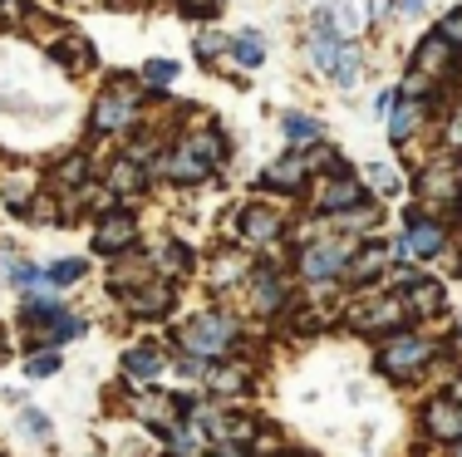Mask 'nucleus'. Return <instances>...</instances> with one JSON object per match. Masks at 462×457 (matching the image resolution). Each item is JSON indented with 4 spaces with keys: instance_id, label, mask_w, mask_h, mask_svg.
Instances as JSON below:
<instances>
[{
    "instance_id": "nucleus-1",
    "label": "nucleus",
    "mask_w": 462,
    "mask_h": 457,
    "mask_svg": "<svg viewBox=\"0 0 462 457\" xmlns=\"http://www.w3.org/2000/svg\"><path fill=\"white\" fill-rule=\"evenodd\" d=\"M310 59L315 69H325L339 89H355L359 84V54L349 50V35H339L325 15H315V40H310Z\"/></svg>"
},
{
    "instance_id": "nucleus-2",
    "label": "nucleus",
    "mask_w": 462,
    "mask_h": 457,
    "mask_svg": "<svg viewBox=\"0 0 462 457\" xmlns=\"http://www.w3.org/2000/svg\"><path fill=\"white\" fill-rule=\"evenodd\" d=\"M231 340H236V320L222 315V310L197 315V320L182 330V350L192 359H202V364H217V359L231 350Z\"/></svg>"
},
{
    "instance_id": "nucleus-3",
    "label": "nucleus",
    "mask_w": 462,
    "mask_h": 457,
    "mask_svg": "<svg viewBox=\"0 0 462 457\" xmlns=\"http://www.w3.org/2000/svg\"><path fill=\"white\" fill-rule=\"evenodd\" d=\"M428 359H433V344L428 340H418V334H393V340H383V350H379V369L389 379H413Z\"/></svg>"
},
{
    "instance_id": "nucleus-4",
    "label": "nucleus",
    "mask_w": 462,
    "mask_h": 457,
    "mask_svg": "<svg viewBox=\"0 0 462 457\" xmlns=\"http://www.w3.org/2000/svg\"><path fill=\"white\" fill-rule=\"evenodd\" d=\"M349 256H355V242H320L300 256V276L305 280H335V276H345Z\"/></svg>"
},
{
    "instance_id": "nucleus-5",
    "label": "nucleus",
    "mask_w": 462,
    "mask_h": 457,
    "mask_svg": "<svg viewBox=\"0 0 462 457\" xmlns=\"http://www.w3.org/2000/svg\"><path fill=\"white\" fill-rule=\"evenodd\" d=\"M134 118H138V99L128 89H108L104 99L94 104V128L98 133H124Z\"/></svg>"
},
{
    "instance_id": "nucleus-6",
    "label": "nucleus",
    "mask_w": 462,
    "mask_h": 457,
    "mask_svg": "<svg viewBox=\"0 0 462 457\" xmlns=\"http://www.w3.org/2000/svg\"><path fill=\"white\" fill-rule=\"evenodd\" d=\"M134 236H138V222H134L128 212H114V216H104V222H98L94 251L118 256V251H128V246H134Z\"/></svg>"
},
{
    "instance_id": "nucleus-7",
    "label": "nucleus",
    "mask_w": 462,
    "mask_h": 457,
    "mask_svg": "<svg viewBox=\"0 0 462 457\" xmlns=\"http://www.w3.org/2000/svg\"><path fill=\"white\" fill-rule=\"evenodd\" d=\"M305 172H310V152H285L281 162H271V168H266V187L300 192L305 187Z\"/></svg>"
},
{
    "instance_id": "nucleus-8",
    "label": "nucleus",
    "mask_w": 462,
    "mask_h": 457,
    "mask_svg": "<svg viewBox=\"0 0 462 457\" xmlns=\"http://www.w3.org/2000/svg\"><path fill=\"white\" fill-rule=\"evenodd\" d=\"M359 202H365V192H359V182H355V178H335V182H325L320 197H315V206H320V212H329V216H335V212H345V216H349Z\"/></svg>"
},
{
    "instance_id": "nucleus-9",
    "label": "nucleus",
    "mask_w": 462,
    "mask_h": 457,
    "mask_svg": "<svg viewBox=\"0 0 462 457\" xmlns=\"http://www.w3.org/2000/svg\"><path fill=\"white\" fill-rule=\"evenodd\" d=\"M124 305L134 315H162V310H172V286L148 276V286H143V290H124Z\"/></svg>"
},
{
    "instance_id": "nucleus-10",
    "label": "nucleus",
    "mask_w": 462,
    "mask_h": 457,
    "mask_svg": "<svg viewBox=\"0 0 462 457\" xmlns=\"http://www.w3.org/2000/svg\"><path fill=\"white\" fill-rule=\"evenodd\" d=\"M423 197H428V202H443V206H453V202L462 197V172L453 168V162H443V168L423 172Z\"/></svg>"
},
{
    "instance_id": "nucleus-11",
    "label": "nucleus",
    "mask_w": 462,
    "mask_h": 457,
    "mask_svg": "<svg viewBox=\"0 0 462 457\" xmlns=\"http://www.w3.org/2000/svg\"><path fill=\"white\" fill-rule=\"evenodd\" d=\"M276 232H281V222H276L271 206H246V212H241V242H246V246L276 242Z\"/></svg>"
},
{
    "instance_id": "nucleus-12",
    "label": "nucleus",
    "mask_w": 462,
    "mask_h": 457,
    "mask_svg": "<svg viewBox=\"0 0 462 457\" xmlns=\"http://www.w3.org/2000/svg\"><path fill=\"white\" fill-rule=\"evenodd\" d=\"M399 246L409 256H438V251H443V226L423 222V216H409V236H403Z\"/></svg>"
},
{
    "instance_id": "nucleus-13",
    "label": "nucleus",
    "mask_w": 462,
    "mask_h": 457,
    "mask_svg": "<svg viewBox=\"0 0 462 457\" xmlns=\"http://www.w3.org/2000/svg\"><path fill=\"white\" fill-rule=\"evenodd\" d=\"M423 423H428V433H433V438H443V443H457L462 438V413H457V404H448V398H433L428 413H423Z\"/></svg>"
},
{
    "instance_id": "nucleus-14",
    "label": "nucleus",
    "mask_w": 462,
    "mask_h": 457,
    "mask_svg": "<svg viewBox=\"0 0 462 457\" xmlns=\"http://www.w3.org/2000/svg\"><path fill=\"white\" fill-rule=\"evenodd\" d=\"M162 178H172V182H202L207 178V158H197L192 148L168 152V158H162Z\"/></svg>"
},
{
    "instance_id": "nucleus-15",
    "label": "nucleus",
    "mask_w": 462,
    "mask_h": 457,
    "mask_svg": "<svg viewBox=\"0 0 462 457\" xmlns=\"http://www.w3.org/2000/svg\"><path fill=\"white\" fill-rule=\"evenodd\" d=\"M399 300H403V310H413V315H433L438 305H443V290H438L433 280H418V276H413L409 286H403Z\"/></svg>"
},
{
    "instance_id": "nucleus-16",
    "label": "nucleus",
    "mask_w": 462,
    "mask_h": 457,
    "mask_svg": "<svg viewBox=\"0 0 462 457\" xmlns=\"http://www.w3.org/2000/svg\"><path fill=\"white\" fill-rule=\"evenodd\" d=\"M383 266H389V251H383V246H365V251H355V256H349L345 276H349V280H374Z\"/></svg>"
},
{
    "instance_id": "nucleus-17",
    "label": "nucleus",
    "mask_w": 462,
    "mask_h": 457,
    "mask_svg": "<svg viewBox=\"0 0 462 457\" xmlns=\"http://www.w3.org/2000/svg\"><path fill=\"white\" fill-rule=\"evenodd\" d=\"M124 369H128L134 379H158L162 369H168V359H162L158 350H128V354H124Z\"/></svg>"
},
{
    "instance_id": "nucleus-18",
    "label": "nucleus",
    "mask_w": 462,
    "mask_h": 457,
    "mask_svg": "<svg viewBox=\"0 0 462 457\" xmlns=\"http://www.w3.org/2000/svg\"><path fill=\"white\" fill-rule=\"evenodd\" d=\"M138 413H143L148 423H158L162 433H172V428H178V408H172V398H168V394H152V398H143V404H138Z\"/></svg>"
},
{
    "instance_id": "nucleus-19",
    "label": "nucleus",
    "mask_w": 462,
    "mask_h": 457,
    "mask_svg": "<svg viewBox=\"0 0 462 457\" xmlns=\"http://www.w3.org/2000/svg\"><path fill=\"white\" fill-rule=\"evenodd\" d=\"M418 118H423V104H413V99L389 108V138H393V143H403V138L413 133V123H418Z\"/></svg>"
},
{
    "instance_id": "nucleus-20",
    "label": "nucleus",
    "mask_w": 462,
    "mask_h": 457,
    "mask_svg": "<svg viewBox=\"0 0 462 457\" xmlns=\"http://www.w3.org/2000/svg\"><path fill=\"white\" fill-rule=\"evenodd\" d=\"M403 300H383V305H374V310H365V315H359V330H383V324H399L403 320Z\"/></svg>"
},
{
    "instance_id": "nucleus-21",
    "label": "nucleus",
    "mask_w": 462,
    "mask_h": 457,
    "mask_svg": "<svg viewBox=\"0 0 462 457\" xmlns=\"http://www.w3.org/2000/svg\"><path fill=\"white\" fill-rule=\"evenodd\" d=\"M281 305V276L276 270H256V310H276Z\"/></svg>"
},
{
    "instance_id": "nucleus-22",
    "label": "nucleus",
    "mask_w": 462,
    "mask_h": 457,
    "mask_svg": "<svg viewBox=\"0 0 462 457\" xmlns=\"http://www.w3.org/2000/svg\"><path fill=\"white\" fill-rule=\"evenodd\" d=\"M231 50H236V59L246 64V69H256V64L266 59V45H261V35H256V30H241V35H236V45H231Z\"/></svg>"
},
{
    "instance_id": "nucleus-23",
    "label": "nucleus",
    "mask_w": 462,
    "mask_h": 457,
    "mask_svg": "<svg viewBox=\"0 0 462 457\" xmlns=\"http://www.w3.org/2000/svg\"><path fill=\"white\" fill-rule=\"evenodd\" d=\"M285 138H291V143H315V138H320V123H315V118H305V114H285Z\"/></svg>"
},
{
    "instance_id": "nucleus-24",
    "label": "nucleus",
    "mask_w": 462,
    "mask_h": 457,
    "mask_svg": "<svg viewBox=\"0 0 462 457\" xmlns=\"http://www.w3.org/2000/svg\"><path fill=\"white\" fill-rule=\"evenodd\" d=\"M207 384H212V388H222V394H236V388H246V369L212 364V374H207Z\"/></svg>"
},
{
    "instance_id": "nucleus-25",
    "label": "nucleus",
    "mask_w": 462,
    "mask_h": 457,
    "mask_svg": "<svg viewBox=\"0 0 462 457\" xmlns=\"http://www.w3.org/2000/svg\"><path fill=\"white\" fill-rule=\"evenodd\" d=\"M108 182H114V192H134L138 182H143V172H138V158H124V162L114 168V178H108Z\"/></svg>"
},
{
    "instance_id": "nucleus-26",
    "label": "nucleus",
    "mask_w": 462,
    "mask_h": 457,
    "mask_svg": "<svg viewBox=\"0 0 462 457\" xmlns=\"http://www.w3.org/2000/svg\"><path fill=\"white\" fill-rule=\"evenodd\" d=\"M448 50H453V45H443V40H428V45L418 50V69H428V74L443 69V64H448Z\"/></svg>"
},
{
    "instance_id": "nucleus-27",
    "label": "nucleus",
    "mask_w": 462,
    "mask_h": 457,
    "mask_svg": "<svg viewBox=\"0 0 462 457\" xmlns=\"http://www.w3.org/2000/svg\"><path fill=\"white\" fill-rule=\"evenodd\" d=\"M84 276V260H54L50 266V286H74Z\"/></svg>"
},
{
    "instance_id": "nucleus-28",
    "label": "nucleus",
    "mask_w": 462,
    "mask_h": 457,
    "mask_svg": "<svg viewBox=\"0 0 462 457\" xmlns=\"http://www.w3.org/2000/svg\"><path fill=\"white\" fill-rule=\"evenodd\" d=\"M20 428H25L30 438H50V418L40 408H20Z\"/></svg>"
},
{
    "instance_id": "nucleus-29",
    "label": "nucleus",
    "mask_w": 462,
    "mask_h": 457,
    "mask_svg": "<svg viewBox=\"0 0 462 457\" xmlns=\"http://www.w3.org/2000/svg\"><path fill=\"white\" fill-rule=\"evenodd\" d=\"M172 74H178V64H172V59H148L143 79H148V84H158V89H162V84H172Z\"/></svg>"
},
{
    "instance_id": "nucleus-30",
    "label": "nucleus",
    "mask_w": 462,
    "mask_h": 457,
    "mask_svg": "<svg viewBox=\"0 0 462 457\" xmlns=\"http://www.w3.org/2000/svg\"><path fill=\"white\" fill-rule=\"evenodd\" d=\"M369 182H374L379 192H399V172L383 168V162H369Z\"/></svg>"
},
{
    "instance_id": "nucleus-31",
    "label": "nucleus",
    "mask_w": 462,
    "mask_h": 457,
    "mask_svg": "<svg viewBox=\"0 0 462 457\" xmlns=\"http://www.w3.org/2000/svg\"><path fill=\"white\" fill-rule=\"evenodd\" d=\"M54 54H60L64 64H79V69H84V64H89V45H84L79 35H74V45H54Z\"/></svg>"
},
{
    "instance_id": "nucleus-32",
    "label": "nucleus",
    "mask_w": 462,
    "mask_h": 457,
    "mask_svg": "<svg viewBox=\"0 0 462 457\" xmlns=\"http://www.w3.org/2000/svg\"><path fill=\"white\" fill-rule=\"evenodd\" d=\"M25 20V0H0V30H15Z\"/></svg>"
},
{
    "instance_id": "nucleus-33",
    "label": "nucleus",
    "mask_w": 462,
    "mask_h": 457,
    "mask_svg": "<svg viewBox=\"0 0 462 457\" xmlns=\"http://www.w3.org/2000/svg\"><path fill=\"white\" fill-rule=\"evenodd\" d=\"M438 40H443V45H462V10H453V15L438 25Z\"/></svg>"
},
{
    "instance_id": "nucleus-34",
    "label": "nucleus",
    "mask_w": 462,
    "mask_h": 457,
    "mask_svg": "<svg viewBox=\"0 0 462 457\" xmlns=\"http://www.w3.org/2000/svg\"><path fill=\"white\" fill-rule=\"evenodd\" d=\"M241 270H246V266H241V260H231V256H222V260H217V286H226V280H236L241 276Z\"/></svg>"
},
{
    "instance_id": "nucleus-35",
    "label": "nucleus",
    "mask_w": 462,
    "mask_h": 457,
    "mask_svg": "<svg viewBox=\"0 0 462 457\" xmlns=\"http://www.w3.org/2000/svg\"><path fill=\"white\" fill-rule=\"evenodd\" d=\"M217 50H222V35H212V30H207V35L197 40V54H202V59H212Z\"/></svg>"
},
{
    "instance_id": "nucleus-36",
    "label": "nucleus",
    "mask_w": 462,
    "mask_h": 457,
    "mask_svg": "<svg viewBox=\"0 0 462 457\" xmlns=\"http://www.w3.org/2000/svg\"><path fill=\"white\" fill-rule=\"evenodd\" d=\"M30 374H54V369H60V359H54V354H40V359H30Z\"/></svg>"
},
{
    "instance_id": "nucleus-37",
    "label": "nucleus",
    "mask_w": 462,
    "mask_h": 457,
    "mask_svg": "<svg viewBox=\"0 0 462 457\" xmlns=\"http://www.w3.org/2000/svg\"><path fill=\"white\" fill-rule=\"evenodd\" d=\"M79 178H84V162H79V158L64 162V168H60V182H79Z\"/></svg>"
},
{
    "instance_id": "nucleus-38",
    "label": "nucleus",
    "mask_w": 462,
    "mask_h": 457,
    "mask_svg": "<svg viewBox=\"0 0 462 457\" xmlns=\"http://www.w3.org/2000/svg\"><path fill=\"white\" fill-rule=\"evenodd\" d=\"M448 143H453V148H462V114L453 118V123H448Z\"/></svg>"
},
{
    "instance_id": "nucleus-39",
    "label": "nucleus",
    "mask_w": 462,
    "mask_h": 457,
    "mask_svg": "<svg viewBox=\"0 0 462 457\" xmlns=\"http://www.w3.org/2000/svg\"><path fill=\"white\" fill-rule=\"evenodd\" d=\"M423 10V0H403V15H418Z\"/></svg>"
},
{
    "instance_id": "nucleus-40",
    "label": "nucleus",
    "mask_w": 462,
    "mask_h": 457,
    "mask_svg": "<svg viewBox=\"0 0 462 457\" xmlns=\"http://www.w3.org/2000/svg\"><path fill=\"white\" fill-rule=\"evenodd\" d=\"M212 457H241V448H222V452H212Z\"/></svg>"
},
{
    "instance_id": "nucleus-41",
    "label": "nucleus",
    "mask_w": 462,
    "mask_h": 457,
    "mask_svg": "<svg viewBox=\"0 0 462 457\" xmlns=\"http://www.w3.org/2000/svg\"><path fill=\"white\" fill-rule=\"evenodd\" d=\"M457 413H462V384H457Z\"/></svg>"
},
{
    "instance_id": "nucleus-42",
    "label": "nucleus",
    "mask_w": 462,
    "mask_h": 457,
    "mask_svg": "<svg viewBox=\"0 0 462 457\" xmlns=\"http://www.w3.org/2000/svg\"><path fill=\"white\" fill-rule=\"evenodd\" d=\"M0 350H5V344H0ZM0 359H5V354H0Z\"/></svg>"
},
{
    "instance_id": "nucleus-43",
    "label": "nucleus",
    "mask_w": 462,
    "mask_h": 457,
    "mask_svg": "<svg viewBox=\"0 0 462 457\" xmlns=\"http://www.w3.org/2000/svg\"><path fill=\"white\" fill-rule=\"evenodd\" d=\"M457 344H462V334H457Z\"/></svg>"
},
{
    "instance_id": "nucleus-44",
    "label": "nucleus",
    "mask_w": 462,
    "mask_h": 457,
    "mask_svg": "<svg viewBox=\"0 0 462 457\" xmlns=\"http://www.w3.org/2000/svg\"><path fill=\"white\" fill-rule=\"evenodd\" d=\"M457 457H462V448H457Z\"/></svg>"
}]
</instances>
